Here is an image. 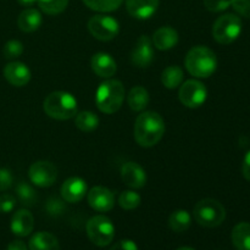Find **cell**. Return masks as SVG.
I'll return each instance as SVG.
<instances>
[{
	"label": "cell",
	"mask_w": 250,
	"mask_h": 250,
	"mask_svg": "<svg viewBox=\"0 0 250 250\" xmlns=\"http://www.w3.org/2000/svg\"><path fill=\"white\" fill-rule=\"evenodd\" d=\"M29 250H60L58 238L49 232H37L28 242Z\"/></svg>",
	"instance_id": "21"
},
{
	"label": "cell",
	"mask_w": 250,
	"mask_h": 250,
	"mask_svg": "<svg viewBox=\"0 0 250 250\" xmlns=\"http://www.w3.org/2000/svg\"><path fill=\"white\" fill-rule=\"evenodd\" d=\"M88 204L98 212H107L115 207V195L109 188L97 186L87 193Z\"/></svg>",
	"instance_id": "12"
},
{
	"label": "cell",
	"mask_w": 250,
	"mask_h": 250,
	"mask_svg": "<svg viewBox=\"0 0 250 250\" xmlns=\"http://www.w3.org/2000/svg\"><path fill=\"white\" fill-rule=\"evenodd\" d=\"M90 10L98 12H111L119 9L124 0H83Z\"/></svg>",
	"instance_id": "28"
},
{
	"label": "cell",
	"mask_w": 250,
	"mask_h": 250,
	"mask_svg": "<svg viewBox=\"0 0 250 250\" xmlns=\"http://www.w3.org/2000/svg\"><path fill=\"white\" fill-rule=\"evenodd\" d=\"M192 224V216L187 210L178 209L173 211L168 217V226L176 233L186 232Z\"/></svg>",
	"instance_id": "25"
},
{
	"label": "cell",
	"mask_w": 250,
	"mask_h": 250,
	"mask_svg": "<svg viewBox=\"0 0 250 250\" xmlns=\"http://www.w3.org/2000/svg\"><path fill=\"white\" fill-rule=\"evenodd\" d=\"M63 203H65V200L63 199L61 200L59 199V198H51V199H49V202L46 203L45 205L46 211H48L50 215H53V216H59V215L62 214L66 209Z\"/></svg>",
	"instance_id": "32"
},
{
	"label": "cell",
	"mask_w": 250,
	"mask_h": 250,
	"mask_svg": "<svg viewBox=\"0 0 250 250\" xmlns=\"http://www.w3.org/2000/svg\"><path fill=\"white\" fill-rule=\"evenodd\" d=\"M60 193L66 203L75 204L81 202L88 193L87 182L81 177H70L62 183Z\"/></svg>",
	"instance_id": "13"
},
{
	"label": "cell",
	"mask_w": 250,
	"mask_h": 250,
	"mask_svg": "<svg viewBox=\"0 0 250 250\" xmlns=\"http://www.w3.org/2000/svg\"><path fill=\"white\" fill-rule=\"evenodd\" d=\"M31 70L20 61H11L4 67V77L14 87H23L31 81Z\"/></svg>",
	"instance_id": "14"
},
{
	"label": "cell",
	"mask_w": 250,
	"mask_h": 250,
	"mask_svg": "<svg viewBox=\"0 0 250 250\" xmlns=\"http://www.w3.org/2000/svg\"><path fill=\"white\" fill-rule=\"evenodd\" d=\"M12 182H14V177H12L11 171L0 167V192L9 189L12 186Z\"/></svg>",
	"instance_id": "36"
},
{
	"label": "cell",
	"mask_w": 250,
	"mask_h": 250,
	"mask_svg": "<svg viewBox=\"0 0 250 250\" xmlns=\"http://www.w3.org/2000/svg\"><path fill=\"white\" fill-rule=\"evenodd\" d=\"M232 243L237 250H250V224L239 222L232 229Z\"/></svg>",
	"instance_id": "22"
},
{
	"label": "cell",
	"mask_w": 250,
	"mask_h": 250,
	"mask_svg": "<svg viewBox=\"0 0 250 250\" xmlns=\"http://www.w3.org/2000/svg\"><path fill=\"white\" fill-rule=\"evenodd\" d=\"M110 250H139V248L136 242L131 239H121L115 243V246H112Z\"/></svg>",
	"instance_id": "37"
},
{
	"label": "cell",
	"mask_w": 250,
	"mask_h": 250,
	"mask_svg": "<svg viewBox=\"0 0 250 250\" xmlns=\"http://www.w3.org/2000/svg\"><path fill=\"white\" fill-rule=\"evenodd\" d=\"M42 24V14L37 9L27 7L17 17V26L22 32L32 33L37 31Z\"/></svg>",
	"instance_id": "20"
},
{
	"label": "cell",
	"mask_w": 250,
	"mask_h": 250,
	"mask_svg": "<svg viewBox=\"0 0 250 250\" xmlns=\"http://www.w3.org/2000/svg\"><path fill=\"white\" fill-rule=\"evenodd\" d=\"M177 250H195V249L190 248V247H181V248H178Z\"/></svg>",
	"instance_id": "41"
},
{
	"label": "cell",
	"mask_w": 250,
	"mask_h": 250,
	"mask_svg": "<svg viewBox=\"0 0 250 250\" xmlns=\"http://www.w3.org/2000/svg\"><path fill=\"white\" fill-rule=\"evenodd\" d=\"M28 177L31 182L37 187H50L58 178V168L50 161H36L29 166Z\"/></svg>",
	"instance_id": "10"
},
{
	"label": "cell",
	"mask_w": 250,
	"mask_h": 250,
	"mask_svg": "<svg viewBox=\"0 0 250 250\" xmlns=\"http://www.w3.org/2000/svg\"><path fill=\"white\" fill-rule=\"evenodd\" d=\"M121 178L125 185L133 189L143 188L146 183V172L139 164L129 161L121 168Z\"/></svg>",
	"instance_id": "15"
},
{
	"label": "cell",
	"mask_w": 250,
	"mask_h": 250,
	"mask_svg": "<svg viewBox=\"0 0 250 250\" xmlns=\"http://www.w3.org/2000/svg\"><path fill=\"white\" fill-rule=\"evenodd\" d=\"M193 217L203 227L214 229L220 226L226 219L225 207L216 199L207 198L195 204L193 209Z\"/></svg>",
	"instance_id": "5"
},
{
	"label": "cell",
	"mask_w": 250,
	"mask_h": 250,
	"mask_svg": "<svg viewBox=\"0 0 250 250\" xmlns=\"http://www.w3.org/2000/svg\"><path fill=\"white\" fill-rule=\"evenodd\" d=\"M37 4L46 15H58L67 7L68 0H37Z\"/></svg>",
	"instance_id": "29"
},
{
	"label": "cell",
	"mask_w": 250,
	"mask_h": 250,
	"mask_svg": "<svg viewBox=\"0 0 250 250\" xmlns=\"http://www.w3.org/2000/svg\"><path fill=\"white\" fill-rule=\"evenodd\" d=\"M44 112L49 117L59 121H65L75 117L78 112L77 99L71 93L53 92L44 99Z\"/></svg>",
	"instance_id": "4"
},
{
	"label": "cell",
	"mask_w": 250,
	"mask_h": 250,
	"mask_svg": "<svg viewBox=\"0 0 250 250\" xmlns=\"http://www.w3.org/2000/svg\"><path fill=\"white\" fill-rule=\"evenodd\" d=\"M160 0H126L127 12L137 20H148L158 10Z\"/></svg>",
	"instance_id": "17"
},
{
	"label": "cell",
	"mask_w": 250,
	"mask_h": 250,
	"mask_svg": "<svg viewBox=\"0 0 250 250\" xmlns=\"http://www.w3.org/2000/svg\"><path fill=\"white\" fill-rule=\"evenodd\" d=\"M153 45L159 50H170L178 43V33L170 26H163L156 29L153 34Z\"/></svg>",
	"instance_id": "19"
},
{
	"label": "cell",
	"mask_w": 250,
	"mask_h": 250,
	"mask_svg": "<svg viewBox=\"0 0 250 250\" xmlns=\"http://www.w3.org/2000/svg\"><path fill=\"white\" fill-rule=\"evenodd\" d=\"M17 199L11 194L0 195V212L1 214H9L16 208Z\"/></svg>",
	"instance_id": "34"
},
{
	"label": "cell",
	"mask_w": 250,
	"mask_h": 250,
	"mask_svg": "<svg viewBox=\"0 0 250 250\" xmlns=\"http://www.w3.org/2000/svg\"><path fill=\"white\" fill-rule=\"evenodd\" d=\"M204 6L210 12H222L231 6V0H204Z\"/></svg>",
	"instance_id": "33"
},
{
	"label": "cell",
	"mask_w": 250,
	"mask_h": 250,
	"mask_svg": "<svg viewBox=\"0 0 250 250\" xmlns=\"http://www.w3.org/2000/svg\"><path fill=\"white\" fill-rule=\"evenodd\" d=\"M88 238L98 247H106L114 241L115 226L105 215H95L90 217L85 226Z\"/></svg>",
	"instance_id": "7"
},
{
	"label": "cell",
	"mask_w": 250,
	"mask_h": 250,
	"mask_svg": "<svg viewBox=\"0 0 250 250\" xmlns=\"http://www.w3.org/2000/svg\"><path fill=\"white\" fill-rule=\"evenodd\" d=\"M88 29L98 41L110 42L119 34L120 24L109 15H94L88 21Z\"/></svg>",
	"instance_id": "8"
},
{
	"label": "cell",
	"mask_w": 250,
	"mask_h": 250,
	"mask_svg": "<svg viewBox=\"0 0 250 250\" xmlns=\"http://www.w3.org/2000/svg\"><path fill=\"white\" fill-rule=\"evenodd\" d=\"M231 5L241 16L250 19V0H231Z\"/></svg>",
	"instance_id": "35"
},
{
	"label": "cell",
	"mask_w": 250,
	"mask_h": 250,
	"mask_svg": "<svg viewBox=\"0 0 250 250\" xmlns=\"http://www.w3.org/2000/svg\"><path fill=\"white\" fill-rule=\"evenodd\" d=\"M125 85L121 81L106 78L100 83L95 93V104L98 109L107 115L119 111L125 100Z\"/></svg>",
	"instance_id": "3"
},
{
	"label": "cell",
	"mask_w": 250,
	"mask_h": 250,
	"mask_svg": "<svg viewBox=\"0 0 250 250\" xmlns=\"http://www.w3.org/2000/svg\"><path fill=\"white\" fill-rule=\"evenodd\" d=\"M180 102L189 109H198L208 98V89L203 82L198 80H188L180 85Z\"/></svg>",
	"instance_id": "9"
},
{
	"label": "cell",
	"mask_w": 250,
	"mask_h": 250,
	"mask_svg": "<svg viewBox=\"0 0 250 250\" xmlns=\"http://www.w3.org/2000/svg\"><path fill=\"white\" fill-rule=\"evenodd\" d=\"M185 73L183 70L177 65L167 66L161 73V83L167 89H176L183 83Z\"/></svg>",
	"instance_id": "24"
},
{
	"label": "cell",
	"mask_w": 250,
	"mask_h": 250,
	"mask_svg": "<svg viewBox=\"0 0 250 250\" xmlns=\"http://www.w3.org/2000/svg\"><path fill=\"white\" fill-rule=\"evenodd\" d=\"M6 250H28V247H27V244L23 241L15 239V241L10 242Z\"/></svg>",
	"instance_id": "39"
},
{
	"label": "cell",
	"mask_w": 250,
	"mask_h": 250,
	"mask_svg": "<svg viewBox=\"0 0 250 250\" xmlns=\"http://www.w3.org/2000/svg\"><path fill=\"white\" fill-rule=\"evenodd\" d=\"M34 227V217L27 209H20L14 214L10 224L11 232L17 237H27L32 233Z\"/></svg>",
	"instance_id": "16"
},
{
	"label": "cell",
	"mask_w": 250,
	"mask_h": 250,
	"mask_svg": "<svg viewBox=\"0 0 250 250\" xmlns=\"http://www.w3.org/2000/svg\"><path fill=\"white\" fill-rule=\"evenodd\" d=\"M154 45L148 36H141L136 45L132 49L131 61L134 66L139 68H146L151 65L154 60Z\"/></svg>",
	"instance_id": "11"
},
{
	"label": "cell",
	"mask_w": 250,
	"mask_h": 250,
	"mask_svg": "<svg viewBox=\"0 0 250 250\" xmlns=\"http://www.w3.org/2000/svg\"><path fill=\"white\" fill-rule=\"evenodd\" d=\"M242 20L234 14H225L215 21L212 26V37L220 44L233 43L242 33Z\"/></svg>",
	"instance_id": "6"
},
{
	"label": "cell",
	"mask_w": 250,
	"mask_h": 250,
	"mask_svg": "<svg viewBox=\"0 0 250 250\" xmlns=\"http://www.w3.org/2000/svg\"><path fill=\"white\" fill-rule=\"evenodd\" d=\"M149 93L142 85H136V87L132 88L129 90L128 95H127V103H128V106L131 107V110L133 111L139 112L143 111L149 104Z\"/></svg>",
	"instance_id": "23"
},
{
	"label": "cell",
	"mask_w": 250,
	"mask_h": 250,
	"mask_svg": "<svg viewBox=\"0 0 250 250\" xmlns=\"http://www.w3.org/2000/svg\"><path fill=\"white\" fill-rule=\"evenodd\" d=\"M165 133V121L155 111H144L134 122V139L143 148L156 146Z\"/></svg>",
	"instance_id": "1"
},
{
	"label": "cell",
	"mask_w": 250,
	"mask_h": 250,
	"mask_svg": "<svg viewBox=\"0 0 250 250\" xmlns=\"http://www.w3.org/2000/svg\"><path fill=\"white\" fill-rule=\"evenodd\" d=\"M142 198L134 190H124L119 197V204L124 210H134L141 205Z\"/></svg>",
	"instance_id": "30"
},
{
	"label": "cell",
	"mask_w": 250,
	"mask_h": 250,
	"mask_svg": "<svg viewBox=\"0 0 250 250\" xmlns=\"http://www.w3.org/2000/svg\"><path fill=\"white\" fill-rule=\"evenodd\" d=\"M22 53H23V44L20 41H16V39L7 42L4 45V49H2V54H4L7 60H14V59L20 58Z\"/></svg>",
	"instance_id": "31"
},
{
	"label": "cell",
	"mask_w": 250,
	"mask_h": 250,
	"mask_svg": "<svg viewBox=\"0 0 250 250\" xmlns=\"http://www.w3.org/2000/svg\"><path fill=\"white\" fill-rule=\"evenodd\" d=\"M186 68L197 78H208L217 68V58L214 51L204 45H197L186 55Z\"/></svg>",
	"instance_id": "2"
},
{
	"label": "cell",
	"mask_w": 250,
	"mask_h": 250,
	"mask_svg": "<svg viewBox=\"0 0 250 250\" xmlns=\"http://www.w3.org/2000/svg\"><path fill=\"white\" fill-rule=\"evenodd\" d=\"M99 117L93 111H82L77 112L75 116V125L80 131L84 133H90L95 131L99 126Z\"/></svg>",
	"instance_id": "26"
},
{
	"label": "cell",
	"mask_w": 250,
	"mask_h": 250,
	"mask_svg": "<svg viewBox=\"0 0 250 250\" xmlns=\"http://www.w3.org/2000/svg\"><path fill=\"white\" fill-rule=\"evenodd\" d=\"M20 5L22 6H26V7H31L33 6L34 4H37V0H17Z\"/></svg>",
	"instance_id": "40"
},
{
	"label": "cell",
	"mask_w": 250,
	"mask_h": 250,
	"mask_svg": "<svg viewBox=\"0 0 250 250\" xmlns=\"http://www.w3.org/2000/svg\"><path fill=\"white\" fill-rule=\"evenodd\" d=\"M90 66L95 75L103 78H111L117 71V63L110 54L97 53L90 60Z\"/></svg>",
	"instance_id": "18"
},
{
	"label": "cell",
	"mask_w": 250,
	"mask_h": 250,
	"mask_svg": "<svg viewBox=\"0 0 250 250\" xmlns=\"http://www.w3.org/2000/svg\"><path fill=\"white\" fill-rule=\"evenodd\" d=\"M15 192H16V197L19 199L20 204L27 208L34 205V203L37 202V198H38L34 188L29 183L23 182V181L16 186Z\"/></svg>",
	"instance_id": "27"
},
{
	"label": "cell",
	"mask_w": 250,
	"mask_h": 250,
	"mask_svg": "<svg viewBox=\"0 0 250 250\" xmlns=\"http://www.w3.org/2000/svg\"><path fill=\"white\" fill-rule=\"evenodd\" d=\"M242 173H243V177L250 182V150L246 154V156H244V159H243Z\"/></svg>",
	"instance_id": "38"
}]
</instances>
